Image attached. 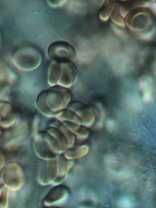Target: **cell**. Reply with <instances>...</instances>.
I'll return each instance as SVG.
<instances>
[{"mask_svg": "<svg viewBox=\"0 0 156 208\" xmlns=\"http://www.w3.org/2000/svg\"><path fill=\"white\" fill-rule=\"evenodd\" d=\"M16 119V113L13 106L7 102H0V126L8 128L14 123Z\"/></svg>", "mask_w": 156, "mask_h": 208, "instance_id": "6", "label": "cell"}, {"mask_svg": "<svg viewBox=\"0 0 156 208\" xmlns=\"http://www.w3.org/2000/svg\"><path fill=\"white\" fill-rule=\"evenodd\" d=\"M77 76V69L74 63L61 65L52 62L49 68L47 82L51 86L67 88L75 82Z\"/></svg>", "mask_w": 156, "mask_h": 208, "instance_id": "2", "label": "cell"}, {"mask_svg": "<svg viewBox=\"0 0 156 208\" xmlns=\"http://www.w3.org/2000/svg\"><path fill=\"white\" fill-rule=\"evenodd\" d=\"M9 189L4 185L0 188V207L7 208L8 206Z\"/></svg>", "mask_w": 156, "mask_h": 208, "instance_id": "8", "label": "cell"}, {"mask_svg": "<svg viewBox=\"0 0 156 208\" xmlns=\"http://www.w3.org/2000/svg\"><path fill=\"white\" fill-rule=\"evenodd\" d=\"M70 98V93L67 89L56 85L41 93L37 98V104L43 113L53 115L63 109Z\"/></svg>", "mask_w": 156, "mask_h": 208, "instance_id": "1", "label": "cell"}, {"mask_svg": "<svg viewBox=\"0 0 156 208\" xmlns=\"http://www.w3.org/2000/svg\"><path fill=\"white\" fill-rule=\"evenodd\" d=\"M0 133H1V131H0Z\"/></svg>", "mask_w": 156, "mask_h": 208, "instance_id": "13", "label": "cell"}, {"mask_svg": "<svg viewBox=\"0 0 156 208\" xmlns=\"http://www.w3.org/2000/svg\"><path fill=\"white\" fill-rule=\"evenodd\" d=\"M1 154H0V159H1Z\"/></svg>", "mask_w": 156, "mask_h": 208, "instance_id": "12", "label": "cell"}, {"mask_svg": "<svg viewBox=\"0 0 156 208\" xmlns=\"http://www.w3.org/2000/svg\"><path fill=\"white\" fill-rule=\"evenodd\" d=\"M4 163V157L1 156V159L0 160V169L3 167Z\"/></svg>", "mask_w": 156, "mask_h": 208, "instance_id": "10", "label": "cell"}, {"mask_svg": "<svg viewBox=\"0 0 156 208\" xmlns=\"http://www.w3.org/2000/svg\"><path fill=\"white\" fill-rule=\"evenodd\" d=\"M42 59V54L37 47L31 45L22 46L14 53L13 61L19 69L29 71L37 68Z\"/></svg>", "mask_w": 156, "mask_h": 208, "instance_id": "3", "label": "cell"}, {"mask_svg": "<svg viewBox=\"0 0 156 208\" xmlns=\"http://www.w3.org/2000/svg\"><path fill=\"white\" fill-rule=\"evenodd\" d=\"M107 125L108 128L110 129H113L115 128L113 123L110 121H109L107 122Z\"/></svg>", "mask_w": 156, "mask_h": 208, "instance_id": "9", "label": "cell"}, {"mask_svg": "<svg viewBox=\"0 0 156 208\" xmlns=\"http://www.w3.org/2000/svg\"><path fill=\"white\" fill-rule=\"evenodd\" d=\"M150 84L146 81H142L139 83V86L143 93V99L148 102L151 99L152 88Z\"/></svg>", "mask_w": 156, "mask_h": 208, "instance_id": "7", "label": "cell"}, {"mask_svg": "<svg viewBox=\"0 0 156 208\" xmlns=\"http://www.w3.org/2000/svg\"><path fill=\"white\" fill-rule=\"evenodd\" d=\"M48 54L53 62L61 65L72 63L76 57L74 47L63 41H56L51 44L48 48Z\"/></svg>", "mask_w": 156, "mask_h": 208, "instance_id": "4", "label": "cell"}, {"mask_svg": "<svg viewBox=\"0 0 156 208\" xmlns=\"http://www.w3.org/2000/svg\"><path fill=\"white\" fill-rule=\"evenodd\" d=\"M2 39V35L1 32L0 31V42L1 41Z\"/></svg>", "mask_w": 156, "mask_h": 208, "instance_id": "11", "label": "cell"}, {"mask_svg": "<svg viewBox=\"0 0 156 208\" xmlns=\"http://www.w3.org/2000/svg\"><path fill=\"white\" fill-rule=\"evenodd\" d=\"M3 180L4 185L13 191L19 190L24 181V175L20 165L15 162L8 163L3 172Z\"/></svg>", "mask_w": 156, "mask_h": 208, "instance_id": "5", "label": "cell"}]
</instances>
